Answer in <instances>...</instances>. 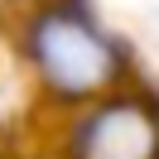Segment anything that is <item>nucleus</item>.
I'll use <instances>...</instances> for the list:
<instances>
[{
    "instance_id": "2",
    "label": "nucleus",
    "mask_w": 159,
    "mask_h": 159,
    "mask_svg": "<svg viewBox=\"0 0 159 159\" xmlns=\"http://www.w3.org/2000/svg\"><path fill=\"white\" fill-rule=\"evenodd\" d=\"M77 154L82 159H154L159 130L140 106H106L82 125Z\"/></svg>"
},
{
    "instance_id": "1",
    "label": "nucleus",
    "mask_w": 159,
    "mask_h": 159,
    "mask_svg": "<svg viewBox=\"0 0 159 159\" xmlns=\"http://www.w3.org/2000/svg\"><path fill=\"white\" fill-rule=\"evenodd\" d=\"M34 58H39L43 77L63 92H92L97 82H106L111 53L97 34L72 15H48L34 29Z\"/></svg>"
}]
</instances>
